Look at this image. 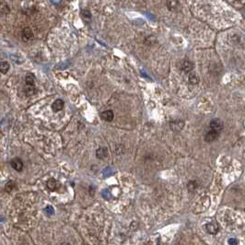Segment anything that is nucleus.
I'll list each match as a JSON object with an SVG mask.
<instances>
[{
    "instance_id": "5",
    "label": "nucleus",
    "mask_w": 245,
    "mask_h": 245,
    "mask_svg": "<svg viewBox=\"0 0 245 245\" xmlns=\"http://www.w3.org/2000/svg\"><path fill=\"white\" fill-rule=\"evenodd\" d=\"M10 164H11V167L13 168L15 171L17 172H21L22 169H23V162L19 158H15L13 159L11 161H10Z\"/></svg>"
},
{
    "instance_id": "9",
    "label": "nucleus",
    "mask_w": 245,
    "mask_h": 245,
    "mask_svg": "<svg viewBox=\"0 0 245 245\" xmlns=\"http://www.w3.org/2000/svg\"><path fill=\"white\" fill-rule=\"evenodd\" d=\"M25 81H26V86H30V87H33L35 86V82H36V78L33 74L29 73L26 78H25Z\"/></svg>"
},
{
    "instance_id": "1",
    "label": "nucleus",
    "mask_w": 245,
    "mask_h": 245,
    "mask_svg": "<svg viewBox=\"0 0 245 245\" xmlns=\"http://www.w3.org/2000/svg\"><path fill=\"white\" fill-rule=\"evenodd\" d=\"M209 127H210V130H213V131H216V132H218V133H221V131L223 130L224 128V123L223 122L220 120V119H213L210 123H209Z\"/></svg>"
},
{
    "instance_id": "7",
    "label": "nucleus",
    "mask_w": 245,
    "mask_h": 245,
    "mask_svg": "<svg viewBox=\"0 0 245 245\" xmlns=\"http://www.w3.org/2000/svg\"><path fill=\"white\" fill-rule=\"evenodd\" d=\"M64 105H65V103H64V101L63 100H61V99H58V100H56L54 101V103L52 104V109L54 112H59V111H61V110L64 108Z\"/></svg>"
},
{
    "instance_id": "10",
    "label": "nucleus",
    "mask_w": 245,
    "mask_h": 245,
    "mask_svg": "<svg viewBox=\"0 0 245 245\" xmlns=\"http://www.w3.org/2000/svg\"><path fill=\"white\" fill-rule=\"evenodd\" d=\"M193 63L190 62V61H188V60L183 61V63L182 64V70L184 71V72H186V73L192 71V70H193Z\"/></svg>"
},
{
    "instance_id": "8",
    "label": "nucleus",
    "mask_w": 245,
    "mask_h": 245,
    "mask_svg": "<svg viewBox=\"0 0 245 245\" xmlns=\"http://www.w3.org/2000/svg\"><path fill=\"white\" fill-rule=\"evenodd\" d=\"M96 156L98 159L103 160L108 156V150L106 148H100L96 151Z\"/></svg>"
},
{
    "instance_id": "11",
    "label": "nucleus",
    "mask_w": 245,
    "mask_h": 245,
    "mask_svg": "<svg viewBox=\"0 0 245 245\" xmlns=\"http://www.w3.org/2000/svg\"><path fill=\"white\" fill-rule=\"evenodd\" d=\"M36 92H37V89H36L35 86H33V87L26 86V88H25V93H26V95L27 96L34 95V94H36Z\"/></svg>"
},
{
    "instance_id": "22",
    "label": "nucleus",
    "mask_w": 245,
    "mask_h": 245,
    "mask_svg": "<svg viewBox=\"0 0 245 245\" xmlns=\"http://www.w3.org/2000/svg\"><path fill=\"white\" fill-rule=\"evenodd\" d=\"M61 245H71L69 242H63Z\"/></svg>"
},
{
    "instance_id": "17",
    "label": "nucleus",
    "mask_w": 245,
    "mask_h": 245,
    "mask_svg": "<svg viewBox=\"0 0 245 245\" xmlns=\"http://www.w3.org/2000/svg\"><path fill=\"white\" fill-rule=\"evenodd\" d=\"M187 187H188V190L190 191V192H193V191H195V189L198 187V183H197L195 181H191V182H188Z\"/></svg>"
},
{
    "instance_id": "4",
    "label": "nucleus",
    "mask_w": 245,
    "mask_h": 245,
    "mask_svg": "<svg viewBox=\"0 0 245 245\" xmlns=\"http://www.w3.org/2000/svg\"><path fill=\"white\" fill-rule=\"evenodd\" d=\"M205 230L209 234H217L219 231V226L217 222H210L205 225Z\"/></svg>"
},
{
    "instance_id": "2",
    "label": "nucleus",
    "mask_w": 245,
    "mask_h": 245,
    "mask_svg": "<svg viewBox=\"0 0 245 245\" xmlns=\"http://www.w3.org/2000/svg\"><path fill=\"white\" fill-rule=\"evenodd\" d=\"M219 135H220V133L209 129V131L206 132V134H205V136H204V140H205V142H208V143L214 142V141H216L218 137H219Z\"/></svg>"
},
{
    "instance_id": "20",
    "label": "nucleus",
    "mask_w": 245,
    "mask_h": 245,
    "mask_svg": "<svg viewBox=\"0 0 245 245\" xmlns=\"http://www.w3.org/2000/svg\"><path fill=\"white\" fill-rule=\"evenodd\" d=\"M81 15L84 17V18H87V19H90L91 15H90V12L87 9H83L81 11Z\"/></svg>"
},
{
    "instance_id": "19",
    "label": "nucleus",
    "mask_w": 245,
    "mask_h": 245,
    "mask_svg": "<svg viewBox=\"0 0 245 245\" xmlns=\"http://www.w3.org/2000/svg\"><path fill=\"white\" fill-rule=\"evenodd\" d=\"M14 187H15V183H14L13 182L10 181V182H8L7 183V185H6V191H7V192H11Z\"/></svg>"
},
{
    "instance_id": "3",
    "label": "nucleus",
    "mask_w": 245,
    "mask_h": 245,
    "mask_svg": "<svg viewBox=\"0 0 245 245\" xmlns=\"http://www.w3.org/2000/svg\"><path fill=\"white\" fill-rule=\"evenodd\" d=\"M21 37H22V40L25 41H31L34 37V34H33V31L31 30L30 28H25L23 29L22 32H21Z\"/></svg>"
},
{
    "instance_id": "12",
    "label": "nucleus",
    "mask_w": 245,
    "mask_h": 245,
    "mask_svg": "<svg viewBox=\"0 0 245 245\" xmlns=\"http://www.w3.org/2000/svg\"><path fill=\"white\" fill-rule=\"evenodd\" d=\"M8 12H9V8H8V4L5 3V2H1V4H0V13L2 15H7Z\"/></svg>"
},
{
    "instance_id": "15",
    "label": "nucleus",
    "mask_w": 245,
    "mask_h": 245,
    "mask_svg": "<svg viewBox=\"0 0 245 245\" xmlns=\"http://www.w3.org/2000/svg\"><path fill=\"white\" fill-rule=\"evenodd\" d=\"M189 81H190L191 84H193V85L198 83L199 79H198V77H197V75H196L195 73H190V74H189Z\"/></svg>"
},
{
    "instance_id": "13",
    "label": "nucleus",
    "mask_w": 245,
    "mask_h": 245,
    "mask_svg": "<svg viewBox=\"0 0 245 245\" xmlns=\"http://www.w3.org/2000/svg\"><path fill=\"white\" fill-rule=\"evenodd\" d=\"M9 69V64L8 62H5V61H2L0 63V70H1V73L2 74H6Z\"/></svg>"
},
{
    "instance_id": "18",
    "label": "nucleus",
    "mask_w": 245,
    "mask_h": 245,
    "mask_svg": "<svg viewBox=\"0 0 245 245\" xmlns=\"http://www.w3.org/2000/svg\"><path fill=\"white\" fill-rule=\"evenodd\" d=\"M44 212L47 214V215H53L54 213H55V209H54V207L53 206H51V205H48L45 209H44Z\"/></svg>"
},
{
    "instance_id": "6",
    "label": "nucleus",
    "mask_w": 245,
    "mask_h": 245,
    "mask_svg": "<svg viewBox=\"0 0 245 245\" xmlns=\"http://www.w3.org/2000/svg\"><path fill=\"white\" fill-rule=\"evenodd\" d=\"M101 117L102 120L106 121V122H111L112 121L113 117H114V113L111 110H107V111H104L103 112L101 113Z\"/></svg>"
},
{
    "instance_id": "14",
    "label": "nucleus",
    "mask_w": 245,
    "mask_h": 245,
    "mask_svg": "<svg viewBox=\"0 0 245 245\" xmlns=\"http://www.w3.org/2000/svg\"><path fill=\"white\" fill-rule=\"evenodd\" d=\"M47 187L51 191H55L56 189V181L54 178H51L47 182Z\"/></svg>"
},
{
    "instance_id": "16",
    "label": "nucleus",
    "mask_w": 245,
    "mask_h": 245,
    "mask_svg": "<svg viewBox=\"0 0 245 245\" xmlns=\"http://www.w3.org/2000/svg\"><path fill=\"white\" fill-rule=\"evenodd\" d=\"M167 7L170 10H174L175 8H177L178 5V1H167Z\"/></svg>"
},
{
    "instance_id": "21",
    "label": "nucleus",
    "mask_w": 245,
    "mask_h": 245,
    "mask_svg": "<svg viewBox=\"0 0 245 245\" xmlns=\"http://www.w3.org/2000/svg\"><path fill=\"white\" fill-rule=\"evenodd\" d=\"M238 243H239V242H238V240L235 239V238H231V239L229 240V244L230 245H238Z\"/></svg>"
}]
</instances>
